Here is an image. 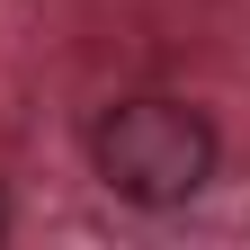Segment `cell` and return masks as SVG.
<instances>
[{"label": "cell", "mask_w": 250, "mask_h": 250, "mask_svg": "<svg viewBox=\"0 0 250 250\" xmlns=\"http://www.w3.org/2000/svg\"><path fill=\"white\" fill-rule=\"evenodd\" d=\"M89 170L125 206H188L214 179V125L188 99H116L89 125Z\"/></svg>", "instance_id": "cell-1"}]
</instances>
